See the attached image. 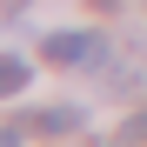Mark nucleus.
<instances>
[{"instance_id":"39448f33","label":"nucleus","mask_w":147,"mask_h":147,"mask_svg":"<svg viewBox=\"0 0 147 147\" xmlns=\"http://www.w3.org/2000/svg\"><path fill=\"white\" fill-rule=\"evenodd\" d=\"M127 134H147V107H140V114H134V120H127Z\"/></svg>"},{"instance_id":"423d86ee","label":"nucleus","mask_w":147,"mask_h":147,"mask_svg":"<svg viewBox=\"0 0 147 147\" xmlns=\"http://www.w3.org/2000/svg\"><path fill=\"white\" fill-rule=\"evenodd\" d=\"M7 7H27V0H7Z\"/></svg>"},{"instance_id":"f03ea898","label":"nucleus","mask_w":147,"mask_h":147,"mask_svg":"<svg viewBox=\"0 0 147 147\" xmlns=\"http://www.w3.org/2000/svg\"><path fill=\"white\" fill-rule=\"evenodd\" d=\"M27 127L34 134H74L80 127V107H40V114H27Z\"/></svg>"},{"instance_id":"0eeeda50","label":"nucleus","mask_w":147,"mask_h":147,"mask_svg":"<svg viewBox=\"0 0 147 147\" xmlns=\"http://www.w3.org/2000/svg\"><path fill=\"white\" fill-rule=\"evenodd\" d=\"M94 147H100V140H94ZM107 147H120V140H107Z\"/></svg>"},{"instance_id":"f257e3e1","label":"nucleus","mask_w":147,"mask_h":147,"mask_svg":"<svg viewBox=\"0 0 147 147\" xmlns=\"http://www.w3.org/2000/svg\"><path fill=\"white\" fill-rule=\"evenodd\" d=\"M40 54L54 67H94V60H107V34H47Z\"/></svg>"},{"instance_id":"20e7f679","label":"nucleus","mask_w":147,"mask_h":147,"mask_svg":"<svg viewBox=\"0 0 147 147\" xmlns=\"http://www.w3.org/2000/svg\"><path fill=\"white\" fill-rule=\"evenodd\" d=\"M0 147H20V127H0Z\"/></svg>"},{"instance_id":"7ed1b4c3","label":"nucleus","mask_w":147,"mask_h":147,"mask_svg":"<svg viewBox=\"0 0 147 147\" xmlns=\"http://www.w3.org/2000/svg\"><path fill=\"white\" fill-rule=\"evenodd\" d=\"M34 80V60H13V54H0V94H20Z\"/></svg>"}]
</instances>
